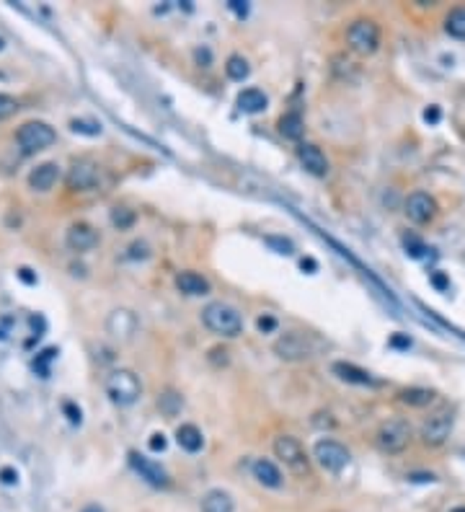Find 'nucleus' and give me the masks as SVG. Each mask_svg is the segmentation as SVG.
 <instances>
[{"label":"nucleus","instance_id":"1","mask_svg":"<svg viewBox=\"0 0 465 512\" xmlns=\"http://www.w3.org/2000/svg\"><path fill=\"white\" fill-rule=\"evenodd\" d=\"M202 324L210 329L212 334H218V337H238L243 332V316H240L238 310L228 306L223 301H215L210 306H204L202 310Z\"/></svg>","mask_w":465,"mask_h":512},{"label":"nucleus","instance_id":"2","mask_svg":"<svg viewBox=\"0 0 465 512\" xmlns=\"http://www.w3.org/2000/svg\"><path fill=\"white\" fill-rule=\"evenodd\" d=\"M106 393L112 396L114 404H119V407H132L140 396H143V383H140V378L132 373V370H114L109 373L106 378Z\"/></svg>","mask_w":465,"mask_h":512},{"label":"nucleus","instance_id":"3","mask_svg":"<svg viewBox=\"0 0 465 512\" xmlns=\"http://www.w3.org/2000/svg\"><path fill=\"white\" fill-rule=\"evenodd\" d=\"M346 45H349V50L362 54V57L372 54L380 47V29H377V23L370 21V18H357L346 29Z\"/></svg>","mask_w":465,"mask_h":512},{"label":"nucleus","instance_id":"4","mask_svg":"<svg viewBox=\"0 0 465 512\" xmlns=\"http://www.w3.org/2000/svg\"><path fill=\"white\" fill-rule=\"evenodd\" d=\"M57 140L54 129L47 122H26L18 132H16V143L21 145L23 153H39L49 148Z\"/></svg>","mask_w":465,"mask_h":512},{"label":"nucleus","instance_id":"5","mask_svg":"<svg viewBox=\"0 0 465 512\" xmlns=\"http://www.w3.org/2000/svg\"><path fill=\"white\" fill-rule=\"evenodd\" d=\"M274 455H277L282 463H285L293 474L298 476H305L310 471V460L302 450V445L290 435H282L274 440Z\"/></svg>","mask_w":465,"mask_h":512},{"label":"nucleus","instance_id":"6","mask_svg":"<svg viewBox=\"0 0 465 512\" xmlns=\"http://www.w3.org/2000/svg\"><path fill=\"white\" fill-rule=\"evenodd\" d=\"M274 352H277L282 360H308V357H315L318 344H315V339L308 337V334L293 332V334H285V337L274 344Z\"/></svg>","mask_w":465,"mask_h":512},{"label":"nucleus","instance_id":"7","mask_svg":"<svg viewBox=\"0 0 465 512\" xmlns=\"http://www.w3.org/2000/svg\"><path fill=\"white\" fill-rule=\"evenodd\" d=\"M411 440V424L406 419H388L377 429V445L385 453H401Z\"/></svg>","mask_w":465,"mask_h":512},{"label":"nucleus","instance_id":"8","mask_svg":"<svg viewBox=\"0 0 465 512\" xmlns=\"http://www.w3.org/2000/svg\"><path fill=\"white\" fill-rule=\"evenodd\" d=\"M313 455L331 474H339L349 463V450L341 443H336V440H318L313 448Z\"/></svg>","mask_w":465,"mask_h":512},{"label":"nucleus","instance_id":"9","mask_svg":"<svg viewBox=\"0 0 465 512\" xmlns=\"http://www.w3.org/2000/svg\"><path fill=\"white\" fill-rule=\"evenodd\" d=\"M452 424H455V417L450 412H440V414L429 417L427 422L421 424V440L432 448H440V445L447 443V437L452 432Z\"/></svg>","mask_w":465,"mask_h":512},{"label":"nucleus","instance_id":"10","mask_svg":"<svg viewBox=\"0 0 465 512\" xmlns=\"http://www.w3.org/2000/svg\"><path fill=\"white\" fill-rule=\"evenodd\" d=\"M129 466L140 474V479H145V482L153 484V487H168V484H171L165 468L160 466V463H155L153 458L140 455V453H129Z\"/></svg>","mask_w":465,"mask_h":512},{"label":"nucleus","instance_id":"11","mask_svg":"<svg viewBox=\"0 0 465 512\" xmlns=\"http://www.w3.org/2000/svg\"><path fill=\"white\" fill-rule=\"evenodd\" d=\"M98 184V166L93 161L81 158L76 161L68 171V187L73 192H86V189H93Z\"/></svg>","mask_w":465,"mask_h":512},{"label":"nucleus","instance_id":"12","mask_svg":"<svg viewBox=\"0 0 465 512\" xmlns=\"http://www.w3.org/2000/svg\"><path fill=\"white\" fill-rule=\"evenodd\" d=\"M106 332L112 334L114 339L127 342L132 339V334L137 332V316L127 308H117L106 318Z\"/></svg>","mask_w":465,"mask_h":512},{"label":"nucleus","instance_id":"13","mask_svg":"<svg viewBox=\"0 0 465 512\" xmlns=\"http://www.w3.org/2000/svg\"><path fill=\"white\" fill-rule=\"evenodd\" d=\"M406 215H408L411 223L424 226V223H429V220L437 215V202L427 192H413V194H408V199H406Z\"/></svg>","mask_w":465,"mask_h":512},{"label":"nucleus","instance_id":"14","mask_svg":"<svg viewBox=\"0 0 465 512\" xmlns=\"http://www.w3.org/2000/svg\"><path fill=\"white\" fill-rule=\"evenodd\" d=\"M65 243H68L70 251H78V254H86L98 243V231L88 223H76V226L68 228V235H65Z\"/></svg>","mask_w":465,"mask_h":512},{"label":"nucleus","instance_id":"15","mask_svg":"<svg viewBox=\"0 0 465 512\" xmlns=\"http://www.w3.org/2000/svg\"><path fill=\"white\" fill-rule=\"evenodd\" d=\"M298 156H300V163L305 166V171L313 173V176H326L329 173V161H326V156H323L318 145L302 143L298 148Z\"/></svg>","mask_w":465,"mask_h":512},{"label":"nucleus","instance_id":"16","mask_svg":"<svg viewBox=\"0 0 465 512\" xmlns=\"http://www.w3.org/2000/svg\"><path fill=\"white\" fill-rule=\"evenodd\" d=\"M60 179V166L57 163H42L29 173V187L34 192H49Z\"/></svg>","mask_w":465,"mask_h":512},{"label":"nucleus","instance_id":"17","mask_svg":"<svg viewBox=\"0 0 465 512\" xmlns=\"http://www.w3.org/2000/svg\"><path fill=\"white\" fill-rule=\"evenodd\" d=\"M176 287H179L184 295H207L210 293V282L196 274V272H181L176 274Z\"/></svg>","mask_w":465,"mask_h":512},{"label":"nucleus","instance_id":"18","mask_svg":"<svg viewBox=\"0 0 465 512\" xmlns=\"http://www.w3.org/2000/svg\"><path fill=\"white\" fill-rule=\"evenodd\" d=\"M334 376H339L341 380H346V383H357V385H372L375 380L370 378L367 370L357 368V365H352V362H334Z\"/></svg>","mask_w":465,"mask_h":512},{"label":"nucleus","instance_id":"19","mask_svg":"<svg viewBox=\"0 0 465 512\" xmlns=\"http://www.w3.org/2000/svg\"><path fill=\"white\" fill-rule=\"evenodd\" d=\"M254 476L256 482L264 484V487H269V489H279L282 487V474H279V468L271 463V460H254Z\"/></svg>","mask_w":465,"mask_h":512},{"label":"nucleus","instance_id":"20","mask_svg":"<svg viewBox=\"0 0 465 512\" xmlns=\"http://www.w3.org/2000/svg\"><path fill=\"white\" fill-rule=\"evenodd\" d=\"M176 443L187 453H199L204 445V437L196 424H181V427L176 429Z\"/></svg>","mask_w":465,"mask_h":512},{"label":"nucleus","instance_id":"21","mask_svg":"<svg viewBox=\"0 0 465 512\" xmlns=\"http://www.w3.org/2000/svg\"><path fill=\"white\" fill-rule=\"evenodd\" d=\"M266 104H269V98L264 96V91L259 88H246L238 93V109L246 114H259L266 109Z\"/></svg>","mask_w":465,"mask_h":512},{"label":"nucleus","instance_id":"22","mask_svg":"<svg viewBox=\"0 0 465 512\" xmlns=\"http://www.w3.org/2000/svg\"><path fill=\"white\" fill-rule=\"evenodd\" d=\"M232 497L223 489H212L202 497V512H232Z\"/></svg>","mask_w":465,"mask_h":512},{"label":"nucleus","instance_id":"23","mask_svg":"<svg viewBox=\"0 0 465 512\" xmlns=\"http://www.w3.org/2000/svg\"><path fill=\"white\" fill-rule=\"evenodd\" d=\"M398 399L408 404V407H429L432 401H435V391H429V388H419V385H413V388H404V391L398 393Z\"/></svg>","mask_w":465,"mask_h":512},{"label":"nucleus","instance_id":"24","mask_svg":"<svg viewBox=\"0 0 465 512\" xmlns=\"http://www.w3.org/2000/svg\"><path fill=\"white\" fill-rule=\"evenodd\" d=\"M279 132L287 137V140H300L302 132H305V122L298 112H290L279 120Z\"/></svg>","mask_w":465,"mask_h":512},{"label":"nucleus","instance_id":"25","mask_svg":"<svg viewBox=\"0 0 465 512\" xmlns=\"http://www.w3.org/2000/svg\"><path fill=\"white\" fill-rule=\"evenodd\" d=\"M445 31H447L450 37L463 39L465 42V8H455V11L447 13V18H445Z\"/></svg>","mask_w":465,"mask_h":512},{"label":"nucleus","instance_id":"26","mask_svg":"<svg viewBox=\"0 0 465 512\" xmlns=\"http://www.w3.org/2000/svg\"><path fill=\"white\" fill-rule=\"evenodd\" d=\"M225 73H228V78H232V81H246L248 73H251L248 60L246 57H240V54H232V57H228Z\"/></svg>","mask_w":465,"mask_h":512},{"label":"nucleus","instance_id":"27","mask_svg":"<svg viewBox=\"0 0 465 512\" xmlns=\"http://www.w3.org/2000/svg\"><path fill=\"white\" fill-rule=\"evenodd\" d=\"M264 243H266L271 251H277V254H282V256H293L295 254V243L290 241V238H285V235H266V238H264Z\"/></svg>","mask_w":465,"mask_h":512},{"label":"nucleus","instance_id":"28","mask_svg":"<svg viewBox=\"0 0 465 512\" xmlns=\"http://www.w3.org/2000/svg\"><path fill=\"white\" fill-rule=\"evenodd\" d=\"M158 404H160V409H163L165 414L168 417H173L176 412L181 409V404H184V399H181L179 393H173V391H165L160 399H158Z\"/></svg>","mask_w":465,"mask_h":512},{"label":"nucleus","instance_id":"29","mask_svg":"<svg viewBox=\"0 0 465 512\" xmlns=\"http://www.w3.org/2000/svg\"><path fill=\"white\" fill-rule=\"evenodd\" d=\"M112 223L119 228V231H127V228L135 223V212L127 210V207H114V210H112Z\"/></svg>","mask_w":465,"mask_h":512},{"label":"nucleus","instance_id":"30","mask_svg":"<svg viewBox=\"0 0 465 512\" xmlns=\"http://www.w3.org/2000/svg\"><path fill=\"white\" fill-rule=\"evenodd\" d=\"M70 129H73V132H81V135H88V137L101 135V124H98V122H90V120H73L70 122Z\"/></svg>","mask_w":465,"mask_h":512},{"label":"nucleus","instance_id":"31","mask_svg":"<svg viewBox=\"0 0 465 512\" xmlns=\"http://www.w3.org/2000/svg\"><path fill=\"white\" fill-rule=\"evenodd\" d=\"M404 249L408 256H413V259H419V256H424V251H427V246L416 238V235H406L404 238Z\"/></svg>","mask_w":465,"mask_h":512},{"label":"nucleus","instance_id":"32","mask_svg":"<svg viewBox=\"0 0 465 512\" xmlns=\"http://www.w3.org/2000/svg\"><path fill=\"white\" fill-rule=\"evenodd\" d=\"M18 109V104H16L13 98L6 96V93H0V120H6V117H11V114Z\"/></svg>","mask_w":465,"mask_h":512},{"label":"nucleus","instance_id":"33","mask_svg":"<svg viewBox=\"0 0 465 512\" xmlns=\"http://www.w3.org/2000/svg\"><path fill=\"white\" fill-rule=\"evenodd\" d=\"M256 326H259V332H261V334H269V332H274V329H277V318L269 316V313H264V316L256 321Z\"/></svg>","mask_w":465,"mask_h":512},{"label":"nucleus","instance_id":"34","mask_svg":"<svg viewBox=\"0 0 465 512\" xmlns=\"http://www.w3.org/2000/svg\"><path fill=\"white\" fill-rule=\"evenodd\" d=\"M393 349H411V337L408 334H393L388 342Z\"/></svg>","mask_w":465,"mask_h":512},{"label":"nucleus","instance_id":"35","mask_svg":"<svg viewBox=\"0 0 465 512\" xmlns=\"http://www.w3.org/2000/svg\"><path fill=\"white\" fill-rule=\"evenodd\" d=\"M429 279H432V285H435L440 293H445V290L450 287V279L445 277L442 272H432V274H429Z\"/></svg>","mask_w":465,"mask_h":512},{"label":"nucleus","instance_id":"36","mask_svg":"<svg viewBox=\"0 0 465 512\" xmlns=\"http://www.w3.org/2000/svg\"><path fill=\"white\" fill-rule=\"evenodd\" d=\"M65 414H68V419L73 424H81V419H83V414H81V409L76 407V404H73V401H65Z\"/></svg>","mask_w":465,"mask_h":512},{"label":"nucleus","instance_id":"37","mask_svg":"<svg viewBox=\"0 0 465 512\" xmlns=\"http://www.w3.org/2000/svg\"><path fill=\"white\" fill-rule=\"evenodd\" d=\"M0 482L8 484V487H13V484L18 482V471H16V468H11V466L0 468Z\"/></svg>","mask_w":465,"mask_h":512},{"label":"nucleus","instance_id":"38","mask_svg":"<svg viewBox=\"0 0 465 512\" xmlns=\"http://www.w3.org/2000/svg\"><path fill=\"white\" fill-rule=\"evenodd\" d=\"M148 254H151V251H148V243H132V246H129V256H132V259H145Z\"/></svg>","mask_w":465,"mask_h":512},{"label":"nucleus","instance_id":"39","mask_svg":"<svg viewBox=\"0 0 465 512\" xmlns=\"http://www.w3.org/2000/svg\"><path fill=\"white\" fill-rule=\"evenodd\" d=\"M440 120H442V112H440V106H429L427 112H424V122H429V124H437Z\"/></svg>","mask_w":465,"mask_h":512},{"label":"nucleus","instance_id":"40","mask_svg":"<svg viewBox=\"0 0 465 512\" xmlns=\"http://www.w3.org/2000/svg\"><path fill=\"white\" fill-rule=\"evenodd\" d=\"M151 450H155V453H163L165 450V435H160V432L151 435Z\"/></svg>","mask_w":465,"mask_h":512},{"label":"nucleus","instance_id":"41","mask_svg":"<svg viewBox=\"0 0 465 512\" xmlns=\"http://www.w3.org/2000/svg\"><path fill=\"white\" fill-rule=\"evenodd\" d=\"M194 57H196V62H199V65H204V68H207V65H210V60H212V54H210V50H196L194 52Z\"/></svg>","mask_w":465,"mask_h":512},{"label":"nucleus","instance_id":"42","mask_svg":"<svg viewBox=\"0 0 465 512\" xmlns=\"http://www.w3.org/2000/svg\"><path fill=\"white\" fill-rule=\"evenodd\" d=\"M18 277H21L26 285H37V274H31V269H26V267L18 269Z\"/></svg>","mask_w":465,"mask_h":512},{"label":"nucleus","instance_id":"43","mask_svg":"<svg viewBox=\"0 0 465 512\" xmlns=\"http://www.w3.org/2000/svg\"><path fill=\"white\" fill-rule=\"evenodd\" d=\"M228 6H230V11H235V13H238L240 18H243V16L248 13V6H246V3H240V0H230Z\"/></svg>","mask_w":465,"mask_h":512},{"label":"nucleus","instance_id":"44","mask_svg":"<svg viewBox=\"0 0 465 512\" xmlns=\"http://www.w3.org/2000/svg\"><path fill=\"white\" fill-rule=\"evenodd\" d=\"M300 267H302V269H305V272H308V274H313V272L318 269V264H315V259H310V256H308V259H302Z\"/></svg>","mask_w":465,"mask_h":512},{"label":"nucleus","instance_id":"45","mask_svg":"<svg viewBox=\"0 0 465 512\" xmlns=\"http://www.w3.org/2000/svg\"><path fill=\"white\" fill-rule=\"evenodd\" d=\"M81 512H104V510H101L98 505H88V507H83Z\"/></svg>","mask_w":465,"mask_h":512},{"label":"nucleus","instance_id":"46","mask_svg":"<svg viewBox=\"0 0 465 512\" xmlns=\"http://www.w3.org/2000/svg\"><path fill=\"white\" fill-rule=\"evenodd\" d=\"M3 47H6V42H3V39H0V50H3Z\"/></svg>","mask_w":465,"mask_h":512},{"label":"nucleus","instance_id":"47","mask_svg":"<svg viewBox=\"0 0 465 512\" xmlns=\"http://www.w3.org/2000/svg\"><path fill=\"white\" fill-rule=\"evenodd\" d=\"M452 512H465V510H463V507H458V510H452Z\"/></svg>","mask_w":465,"mask_h":512}]
</instances>
